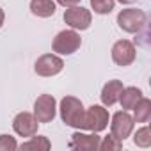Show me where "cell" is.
Listing matches in <instances>:
<instances>
[{
  "mask_svg": "<svg viewBox=\"0 0 151 151\" xmlns=\"http://www.w3.org/2000/svg\"><path fill=\"white\" fill-rule=\"evenodd\" d=\"M84 116H86V109L82 105V101L75 96H66L60 101V119L64 124L71 126V128H84Z\"/></svg>",
  "mask_w": 151,
  "mask_h": 151,
  "instance_id": "6da1fadb",
  "label": "cell"
},
{
  "mask_svg": "<svg viewBox=\"0 0 151 151\" xmlns=\"http://www.w3.org/2000/svg\"><path fill=\"white\" fill-rule=\"evenodd\" d=\"M57 2H59L62 7H73V6H78L80 0H57Z\"/></svg>",
  "mask_w": 151,
  "mask_h": 151,
  "instance_id": "44dd1931",
  "label": "cell"
},
{
  "mask_svg": "<svg viewBox=\"0 0 151 151\" xmlns=\"http://www.w3.org/2000/svg\"><path fill=\"white\" fill-rule=\"evenodd\" d=\"M64 22L73 30H87L91 27L93 16H91V11L89 9H86L82 6H73V7H66Z\"/></svg>",
  "mask_w": 151,
  "mask_h": 151,
  "instance_id": "277c9868",
  "label": "cell"
},
{
  "mask_svg": "<svg viewBox=\"0 0 151 151\" xmlns=\"http://www.w3.org/2000/svg\"><path fill=\"white\" fill-rule=\"evenodd\" d=\"M37 119L34 117V114L30 112H20L14 119H13V130L20 135V137H32L37 133Z\"/></svg>",
  "mask_w": 151,
  "mask_h": 151,
  "instance_id": "30bf717a",
  "label": "cell"
},
{
  "mask_svg": "<svg viewBox=\"0 0 151 151\" xmlns=\"http://www.w3.org/2000/svg\"><path fill=\"white\" fill-rule=\"evenodd\" d=\"M82 45V37L80 34H77L75 30H60L52 43L53 52L60 53V55H71L75 53Z\"/></svg>",
  "mask_w": 151,
  "mask_h": 151,
  "instance_id": "7a4b0ae2",
  "label": "cell"
},
{
  "mask_svg": "<svg viewBox=\"0 0 151 151\" xmlns=\"http://www.w3.org/2000/svg\"><path fill=\"white\" fill-rule=\"evenodd\" d=\"M140 98H142V91L139 87H123V91L119 94V101H121V107L124 110L133 109Z\"/></svg>",
  "mask_w": 151,
  "mask_h": 151,
  "instance_id": "4fadbf2b",
  "label": "cell"
},
{
  "mask_svg": "<svg viewBox=\"0 0 151 151\" xmlns=\"http://www.w3.org/2000/svg\"><path fill=\"white\" fill-rule=\"evenodd\" d=\"M123 91V82L121 80H109L103 89H101V101L107 107H112L114 103L119 101V94Z\"/></svg>",
  "mask_w": 151,
  "mask_h": 151,
  "instance_id": "7c38bea8",
  "label": "cell"
},
{
  "mask_svg": "<svg viewBox=\"0 0 151 151\" xmlns=\"http://www.w3.org/2000/svg\"><path fill=\"white\" fill-rule=\"evenodd\" d=\"M133 142H135V146H139V147H149V146H151V130H149V126L140 128V130L135 133Z\"/></svg>",
  "mask_w": 151,
  "mask_h": 151,
  "instance_id": "ac0fdd59",
  "label": "cell"
},
{
  "mask_svg": "<svg viewBox=\"0 0 151 151\" xmlns=\"http://www.w3.org/2000/svg\"><path fill=\"white\" fill-rule=\"evenodd\" d=\"M4 20H6V14H4V9L0 7V27L4 25Z\"/></svg>",
  "mask_w": 151,
  "mask_h": 151,
  "instance_id": "7402d4cb",
  "label": "cell"
},
{
  "mask_svg": "<svg viewBox=\"0 0 151 151\" xmlns=\"http://www.w3.org/2000/svg\"><path fill=\"white\" fill-rule=\"evenodd\" d=\"M137 57V50H135V45L128 39H121V41H116L114 46H112V59L117 66L124 68V66H130Z\"/></svg>",
  "mask_w": 151,
  "mask_h": 151,
  "instance_id": "52a82bcc",
  "label": "cell"
},
{
  "mask_svg": "<svg viewBox=\"0 0 151 151\" xmlns=\"http://www.w3.org/2000/svg\"><path fill=\"white\" fill-rule=\"evenodd\" d=\"M52 147V142L46 139V137H30V140H27V142H23L22 144V149H43V151H46V149H50Z\"/></svg>",
  "mask_w": 151,
  "mask_h": 151,
  "instance_id": "2e32d148",
  "label": "cell"
},
{
  "mask_svg": "<svg viewBox=\"0 0 151 151\" xmlns=\"http://www.w3.org/2000/svg\"><path fill=\"white\" fill-rule=\"evenodd\" d=\"M109 124V112L107 109H103L101 105H93L86 110V116H84V128L89 130V132H101L105 130Z\"/></svg>",
  "mask_w": 151,
  "mask_h": 151,
  "instance_id": "5b68a950",
  "label": "cell"
},
{
  "mask_svg": "<svg viewBox=\"0 0 151 151\" xmlns=\"http://www.w3.org/2000/svg\"><path fill=\"white\" fill-rule=\"evenodd\" d=\"M57 112V103L52 94H41L34 103V117L37 123H52Z\"/></svg>",
  "mask_w": 151,
  "mask_h": 151,
  "instance_id": "8992f818",
  "label": "cell"
},
{
  "mask_svg": "<svg viewBox=\"0 0 151 151\" xmlns=\"http://www.w3.org/2000/svg\"><path fill=\"white\" fill-rule=\"evenodd\" d=\"M133 117L126 112V110H121V112H116L112 116V123H110V130H112V135L119 140H124L126 137H130L132 130H133Z\"/></svg>",
  "mask_w": 151,
  "mask_h": 151,
  "instance_id": "9c48e42d",
  "label": "cell"
},
{
  "mask_svg": "<svg viewBox=\"0 0 151 151\" xmlns=\"http://www.w3.org/2000/svg\"><path fill=\"white\" fill-rule=\"evenodd\" d=\"M117 2H121V4H133V2H137V0H117Z\"/></svg>",
  "mask_w": 151,
  "mask_h": 151,
  "instance_id": "603a6c76",
  "label": "cell"
},
{
  "mask_svg": "<svg viewBox=\"0 0 151 151\" xmlns=\"http://www.w3.org/2000/svg\"><path fill=\"white\" fill-rule=\"evenodd\" d=\"M30 13L39 18H50L55 14V4L52 0H30Z\"/></svg>",
  "mask_w": 151,
  "mask_h": 151,
  "instance_id": "5bb4252c",
  "label": "cell"
},
{
  "mask_svg": "<svg viewBox=\"0 0 151 151\" xmlns=\"http://www.w3.org/2000/svg\"><path fill=\"white\" fill-rule=\"evenodd\" d=\"M114 6H116V0H91V7L98 14H109V13H112Z\"/></svg>",
  "mask_w": 151,
  "mask_h": 151,
  "instance_id": "e0dca14e",
  "label": "cell"
},
{
  "mask_svg": "<svg viewBox=\"0 0 151 151\" xmlns=\"http://www.w3.org/2000/svg\"><path fill=\"white\" fill-rule=\"evenodd\" d=\"M117 25L121 30L135 34L146 25V13L142 9H123L117 14Z\"/></svg>",
  "mask_w": 151,
  "mask_h": 151,
  "instance_id": "3957f363",
  "label": "cell"
},
{
  "mask_svg": "<svg viewBox=\"0 0 151 151\" xmlns=\"http://www.w3.org/2000/svg\"><path fill=\"white\" fill-rule=\"evenodd\" d=\"M18 147L14 137L11 135H0V151H14Z\"/></svg>",
  "mask_w": 151,
  "mask_h": 151,
  "instance_id": "ffe728a7",
  "label": "cell"
},
{
  "mask_svg": "<svg viewBox=\"0 0 151 151\" xmlns=\"http://www.w3.org/2000/svg\"><path fill=\"white\" fill-rule=\"evenodd\" d=\"M121 147H123V140L116 139V137L110 133V135H107V137L103 139V142L100 140V147H98V149H101V151H117V149H121Z\"/></svg>",
  "mask_w": 151,
  "mask_h": 151,
  "instance_id": "d6986e66",
  "label": "cell"
},
{
  "mask_svg": "<svg viewBox=\"0 0 151 151\" xmlns=\"http://www.w3.org/2000/svg\"><path fill=\"white\" fill-rule=\"evenodd\" d=\"M69 147L71 149H78V151H96L100 147V137L93 132V133H73L71 140H69Z\"/></svg>",
  "mask_w": 151,
  "mask_h": 151,
  "instance_id": "8fae6325",
  "label": "cell"
},
{
  "mask_svg": "<svg viewBox=\"0 0 151 151\" xmlns=\"http://www.w3.org/2000/svg\"><path fill=\"white\" fill-rule=\"evenodd\" d=\"M151 117V101L147 98H140L133 107V121L137 123H147Z\"/></svg>",
  "mask_w": 151,
  "mask_h": 151,
  "instance_id": "9a60e30c",
  "label": "cell"
},
{
  "mask_svg": "<svg viewBox=\"0 0 151 151\" xmlns=\"http://www.w3.org/2000/svg\"><path fill=\"white\" fill-rule=\"evenodd\" d=\"M62 68H64V62H62L60 57H57L53 53H46V55H41L36 60L34 71L39 77H55L57 73L62 71Z\"/></svg>",
  "mask_w": 151,
  "mask_h": 151,
  "instance_id": "ba28073f",
  "label": "cell"
}]
</instances>
